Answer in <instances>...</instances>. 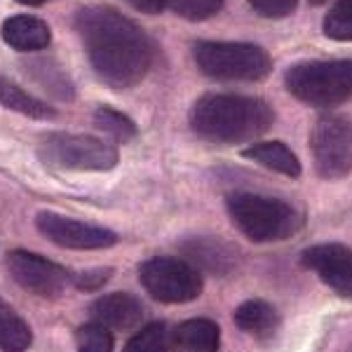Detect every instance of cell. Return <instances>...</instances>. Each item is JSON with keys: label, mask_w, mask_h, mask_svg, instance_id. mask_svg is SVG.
Listing matches in <instances>:
<instances>
[{"label": "cell", "mask_w": 352, "mask_h": 352, "mask_svg": "<svg viewBox=\"0 0 352 352\" xmlns=\"http://www.w3.org/2000/svg\"><path fill=\"white\" fill-rule=\"evenodd\" d=\"M73 26L96 78L116 92L136 87L153 68L155 45L134 19L104 5L80 8Z\"/></svg>", "instance_id": "cell-1"}, {"label": "cell", "mask_w": 352, "mask_h": 352, "mask_svg": "<svg viewBox=\"0 0 352 352\" xmlns=\"http://www.w3.org/2000/svg\"><path fill=\"white\" fill-rule=\"evenodd\" d=\"M275 122V111L258 96L209 92L195 101L190 127L209 144L237 146L263 136Z\"/></svg>", "instance_id": "cell-2"}, {"label": "cell", "mask_w": 352, "mask_h": 352, "mask_svg": "<svg viewBox=\"0 0 352 352\" xmlns=\"http://www.w3.org/2000/svg\"><path fill=\"white\" fill-rule=\"evenodd\" d=\"M226 209L235 228L252 242H285L303 228V214L294 204L258 192H230Z\"/></svg>", "instance_id": "cell-3"}, {"label": "cell", "mask_w": 352, "mask_h": 352, "mask_svg": "<svg viewBox=\"0 0 352 352\" xmlns=\"http://www.w3.org/2000/svg\"><path fill=\"white\" fill-rule=\"evenodd\" d=\"M285 85L312 109H333L352 99V59H312L289 66Z\"/></svg>", "instance_id": "cell-4"}, {"label": "cell", "mask_w": 352, "mask_h": 352, "mask_svg": "<svg viewBox=\"0 0 352 352\" xmlns=\"http://www.w3.org/2000/svg\"><path fill=\"white\" fill-rule=\"evenodd\" d=\"M192 59L202 76L223 82H261L272 73V59L254 43L197 41Z\"/></svg>", "instance_id": "cell-5"}, {"label": "cell", "mask_w": 352, "mask_h": 352, "mask_svg": "<svg viewBox=\"0 0 352 352\" xmlns=\"http://www.w3.org/2000/svg\"><path fill=\"white\" fill-rule=\"evenodd\" d=\"M36 153L45 164L64 172H113L120 162L116 146L89 134H45L38 139Z\"/></svg>", "instance_id": "cell-6"}, {"label": "cell", "mask_w": 352, "mask_h": 352, "mask_svg": "<svg viewBox=\"0 0 352 352\" xmlns=\"http://www.w3.org/2000/svg\"><path fill=\"white\" fill-rule=\"evenodd\" d=\"M141 287L160 303H190L204 292V277L192 263L174 256H153L139 265Z\"/></svg>", "instance_id": "cell-7"}, {"label": "cell", "mask_w": 352, "mask_h": 352, "mask_svg": "<svg viewBox=\"0 0 352 352\" xmlns=\"http://www.w3.org/2000/svg\"><path fill=\"white\" fill-rule=\"evenodd\" d=\"M310 153L320 179H345L352 172V122L338 113L320 116L310 134Z\"/></svg>", "instance_id": "cell-8"}, {"label": "cell", "mask_w": 352, "mask_h": 352, "mask_svg": "<svg viewBox=\"0 0 352 352\" xmlns=\"http://www.w3.org/2000/svg\"><path fill=\"white\" fill-rule=\"evenodd\" d=\"M10 277L26 289L28 294L41 298H59L66 292L68 285H73V272L64 265L41 256V254L14 249L5 256Z\"/></svg>", "instance_id": "cell-9"}, {"label": "cell", "mask_w": 352, "mask_h": 352, "mask_svg": "<svg viewBox=\"0 0 352 352\" xmlns=\"http://www.w3.org/2000/svg\"><path fill=\"white\" fill-rule=\"evenodd\" d=\"M38 232L56 247L78 249V252H94V249H109L120 242L116 230L104 226L85 223L78 219H68L56 212H38L36 214Z\"/></svg>", "instance_id": "cell-10"}, {"label": "cell", "mask_w": 352, "mask_h": 352, "mask_svg": "<svg viewBox=\"0 0 352 352\" xmlns=\"http://www.w3.org/2000/svg\"><path fill=\"white\" fill-rule=\"evenodd\" d=\"M300 263L315 272L336 296L352 300V249L340 242L312 244L300 254Z\"/></svg>", "instance_id": "cell-11"}, {"label": "cell", "mask_w": 352, "mask_h": 352, "mask_svg": "<svg viewBox=\"0 0 352 352\" xmlns=\"http://www.w3.org/2000/svg\"><path fill=\"white\" fill-rule=\"evenodd\" d=\"M89 315L94 322L109 327L111 331H129L146 320V305L134 294L113 292L96 298L89 305Z\"/></svg>", "instance_id": "cell-12"}, {"label": "cell", "mask_w": 352, "mask_h": 352, "mask_svg": "<svg viewBox=\"0 0 352 352\" xmlns=\"http://www.w3.org/2000/svg\"><path fill=\"white\" fill-rule=\"evenodd\" d=\"M181 252L188 258V263L195 265L197 270L212 272V275H228L235 270L240 254L228 242L219 240V237H190V240L181 242Z\"/></svg>", "instance_id": "cell-13"}, {"label": "cell", "mask_w": 352, "mask_h": 352, "mask_svg": "<svg viewBox=\"0 0 352 352\" xmlns=\"http://www.w3.org/2000/svg\"><path fill=\"white\" fill-rule=\"evenodd\" d=\"M3 41L16 52H41L52 43V31L33 14H14L3 21Z\"/></svg>", "instance_id": "cell-14"}, {"label": "cell", "mask_w": 352, "mask_h": 352, "mask_svg": "<svg viewBox=\"0 0 352 352\" xmlns=\"http://www.w3.org/2000/svg\"><path fill=\"white\" fill-rule=\"evenodd\" d=\"M21 68H24V73L33 82L41 85L45 92L52 94L54 99H61V101L76 99V85H73L71 76L66 73V68L56 59H50V56H33V59H26L24 64H21Z\"/></svg>", "instance_id": "cell-15"}, {"label": "cell", "mask_w": 352, "mask_h": 352, "mask_svg": "<svg viewBox=\"0 0 352 352\" xmlns=\"http://www.w3.org/2000/svg\"><path fill=\"white\" fill-rule=\"evenodd\" d=\"M242 157L270 169V172L287 176V179H298L300 172H303L296 153L282 141H256V144L247 146L242 151Z\"/></svg>", "instance_id": "cell-16"}, {"label": "cell", "mask_w": 352, "mask_h": 352, "mask_svg": "<svg viewBox=\"0 0 352 352\" xmlns=\"http://www.w3.org/2000/svg\"><path fill=\"white\" fill-rule=\"evenodd\" d=\"M176 352H221V329L214 320L192 317L174 329Z\"/></svg>", "instance_id": "cell-17"}, {"label": "cell", "mask_w": 352, "mask_h": 352, "mask_svg": "<svg viewBox=\"0 0 352 352\" xmlns=\"http://www.w3.org/2000/svg\"><path fill=\"white\" fill-rule=\"evenodd\" d=\"M235 327L256 338H268L280 327V312L263 298H249L235 310Z\"/></svg>", "instance_id": "cell-18"}, {"label": "cell", "mask_w": 352, "mask_h": 352, "mask_svg": "<svg viewBox=\"0 0 352 352\" xmlns=\"http://www.w3.org/2000/svg\"><path fill=\"white\" fill-rule=\"evenodd\" d=\"M0 104L8 111L21 113L33 120H54L56 111L50 104H45L43 99L28 94L26 89H21L19 85H14L8 76L0 78Z\"/></svg>", "instance_id": "cell-19"}, {"label": "cell", "mask_w": 352, "mask_h": 352, "mask_svg": "<svg viewBox=\"0 0 352 352\" xmlns=\"http://www.w3.org/2000/svg\"><path fill=\"white\" fill-rule=\"evenodd\" d=\"M33 343L31 327L8 303L0 305V348L3 352H26Z\"/></svg>", "instance_id": "cell-20"}, {"label": "cell", "mask_w": 352, "mask_h": 352, "mask_svg": "<svg viewBox=\"0 0 352 352\" xmlns=\"http://www.w3.org/2000/svg\"><path fill=\"white\" fill-rule=\"evenodd\" d=\"M92 122L99 132H104L106 136H111L118 144H129L132 139H136L139 127L129 116H124L122 111L113 109V106H99L92 116Z\"/></svg>", "instance_id": "cell-21"}, {"label": "cell", "mask_w": 352, "mask_h": 352, "mask_svg": "<svg viewBox=\"0 0 352 352\" xmlns=\"http://www.w3.org/2000/svg\"><path fill=\"white\" fill-rule=\"evenodd\" d=\"M122 352H176L174 331L164 322H151L127 340Z\"/></svg>", "instance_id": "cell-22"}, {"label": "cell", "mask_w": 352, "mask_h": 352, "mask_svg": "<svg viewBox=\"0 0 352 352\" xmlns=\"http://www.w3.org/2000/svg\"><path fill=\"white\" fill-rule=\"evenodd\" d=\"M73 345H76V352H113L116 336L109 327L99 322H87L73 333Z\"/></svg>", "instance_id": "cell-23"}, {"label": "cell", "mask_w": 352, "mask_h": 352, "mask_svg": "<svg viewBox=\"0 0 352 352\" xmlns=\"http://www.w3.org/2000/svg\"><path fill=\"white\" fill-rule=\"evenodd\" d=\"M322 31L331 41L338 43L352 41V0H343V3L331 5V10L324 14V21H322Z\"/></svg>", "instance_id": "cell-24"}, {"label": "cell", "mask_w": 352, "mask_h": 352, "mask_svg": "<svg viewBox=\"0 0 352 352\" xmlns=\"http://www.w3.org/2000/svg\"><path fill=\"white\" fill-rule=\"evenodd\" d=\"M169 10L179 14L181 19L204 21L221 14L223 3L221 0H174V3H169Z\"/></svg>", "instance_id": "cell-25"}, {"label": "cell", "mask_w": 352, "mask_h": 352, "mask_svg": "<svg viewBox=\"0 0 352 352\" xmlns=\"http://www.w3.org/2000/svg\"><path fill=\"white\" fill-rule=\"evenodd\" d=\"M249 8L265 19H285V16L296 12L298 5L294 0H254V3H249Z\"/></svg>", "instance_id": "cell-26"}, {"label": "cell", "mask_w": 352, "mask_h": 352, "mask_svg": "<svg viewBox=\"0 0 352 352\" xmlns=\"http://www.w3.org/2000/svg\"><path fill=\"white\" fill-rule=\"evenodd\" d=\"M113 268H92L82 272H73V287L80 292H96L104 285H109Z\"/></svg>", "instance_id": "cell-27"}, {"label": "cell", "mask_w": 352, "mask_h": 352, "mask_svg": "<svg viewBox=\"0 0 352 352\" xmlns=\"http://www.w3.org/2000/svg\"><path fill=\"white\" fill-rule=\"evenodd\" d=\"M134 10H139V12L144 14H160L164 10L169 8V3H164V0H146V3H141V0H134V3H129Z\"/></svg>", "instance_id": "cell-28"}]
</instances>
